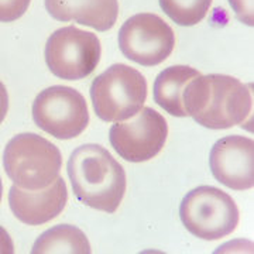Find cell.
<instances>
[{
	"label": "cell",
	"mask_w": 254,
	"mask_h": 254,
	"mask_svg": "<svg viewBox=\"0 0 254 254\" xmlns=\"http://www.w3.org/2000/svg\"><path fill=\"white\" fill-rule=\"evenodd\" d=\"M182 100L188 116L200 126L213 130L245 123L253 109L250 86L220 73L193 78L182 93Z\"/></svg>",
	"instance_id": "1"
},
{
	"label": "cell",
	"mask_w": 254,
	"mask_h": 254,
	"mask_svg": "<svg viewBox=\"0 0 254 254\" xmlns=\"http://www.w3.org/2000/svg\"><path fill=\"white\" fill-rule=\"evenodd\" d=\"M73 193L83 205L115 213L126 192L125 168L99 144H83L68 161Z\"/></svg>",
	"instance_id": "2"
},
{
	"label": "cell",
	"mask_w": 254,
	"mask_h": 254,
	"mask_svg": "<svg viewBox=\"0 0 254 254\" xmlns=\"http://www.w3.org/2000/svg\"><path fill=\"white\" fill-rule=\"evenodd\" d=\"M4 171L23 190H43L60 177L63 157L58 147L34 133H21L10 140L3 153Z\"/></svg>",
	"instance_id": "3"
},
{
	"label": "cell",
	"mask_w": 254,
	"mask_h": 254,
	"mask_svg": "<svg viewBox=\"0 0 254 254\" xmlns=\"http://www.w3.org/2000/svg\"><path fill=\"white\" fill-rule=\"evenodd\" d=\"M91 99L96 116L103 122H122L143 109L147 99V81L143 73L115 64L95 78Z\"/></svg>",
	"instance_id": "4"
},
{
	"label": "cell",
	"mask_w": 254,
	"mask_h": 254,
	"mask_svg": "<svg viewBox=\"0 0 254 254\" xmlns=\"http://www.w3.org/2000/svg\"><path fill=\"white\" fill-rule=\"evenodd\" d=\"M185 229L203 240H219L235 232L239 208L230 195L215 187H198L185 195L180 206Z\"/></svg>",
	"instance_id": "5"
},
{
	"label": "cell",
	"mask_w": 254,
	"mask_h": 254,
	"mask_svg": "<svg viewBox=\"0 0 254 254\" xmlns=\"http://www.w3.org/2000/svg\"><path fill=\"white\" fill-rule=\"evenodd\" d=\"M44 54L47 66L55 76L78 81L95 71L102 47L96 34L68 26L58 28L48 37Z\"/></svg>",
	"instance_id": "6"
},
{
	"label": "cell",
	"mask_w": 254,
	"mask_h": 254,
	"mask_svg": "<svg viewBox=\"0 0 254 254\" xmlns=\"http://www.w3.org/2000/svg\"><path fill=\"white\" fill-rule=\"evenodd\" d=\"M33 120L46 133L58 140L81 134L89 123V112L82 93L69 86H51L37 95Z\"/></svg>",
	"instance_id": "7"
},
{
	"label": "cell",
	"mask_w": 254,
	"mask_h": 254,
	"mask_svg": "<svg viewBox=\"0 0 254 254\" xmlns=\"http://www.w3.org/2000/svg\"><path fill=\"white\" fill-rule=\"evenodd\" d=\"M168 136V125L161 113L144 108L130 120L115 122L110 127L112 147L130 163H143L154 158L163 150Z\"/></svg>",
	"instance_id": "8"
},
{
	"label": "cell",
	"mask_w": 254,
	"mask_h": 254,
	"mask_svg": "<svg viewBox=\"0 0 254 254\" xmlns=\"http://www.w3.org/2000/svg\"><path fill=\"white\" fill-rule=\"evenodd\" d=\"M119 46L128 60L144 66H155L171 55L175 36L173 28L160 16L138 13L122 26Z\"/></svg>",
	"instance_id": "9"
},
{
	"label": "cell",
	"mask_w": 254,
	"mask_h": 254,
	"mask_svg": "<svg viewBox=\"0 0 254 254\" xmlns=\"http://www.w3.org/2000/svg\"><path fill=\"white\" fill-rule=\"evenodd\" d=\"M210 170L215 180L235 190L254 187V141L246 136H226L210 151Z\"/></svg>",
	"instance_id": "10"
},
{
	"label": "cell",
	"mask_w": 254,
	"mask_h": 254,
	"mask_svg": "<svg viewBox=\"0 0 254 254\" xmlns=\"http://www.w3.org/2000/svg\"><path fill=\"white\" fill-rule=\"evenodd\" d=\"M66 200V185L61 177L43 190H28L13 185L9 190L13 215L30 226H40L57 218L65 208Z\"/></svg>",
	"instance_id": "11"
},
{
	"label": "cell",
	"mask_w": 254,
	"mask_h": 254,
	"mask_svg": "<svg viewBox=\"0 0 254 254\" xmlns=\"http://www.w3.org/2000/svg\"><path fill=\"white\" fill-rule=\"evenodd\" d=\"M46 9L58 21H76L82 26L108 31L119 16L118 0H46Z\"/></svg>",
	"instance_id": "12"
},
{
	"label": "cell",
	"mask_w": 254,
	"mask_h": 254,
	"mask_svg": "<svg viewBox=\"0 0 254 254\" xmlns=\"http://www.w3.org/2000/svg\"><path fill=\"white\" fill-rule=\"evenodd\" d=\"M200 75L195 68L187 65H174L157 76L154 82V99L167 113L177 118H187L182 93L193 78Z\"/></svg>",
	"instance_id": "13"
},
{
	"label": "cell",
	"mask_w": 254,
	"mask_h": 254,
	"mask_svg": "<svg viewBox=\"0 0 254 254\" xmlns=\"http://www.w3.org/2000/svg\"><path fill=\"white\" fill-rule=\"evenodd\" d=\"M91 245L81 229L72 225H58L44 232L31 249L33 254H89Z\"/></svg>",
	"instance_id": "14"
},
{
	"label": "cell",
	"mask_w": 254,
	"mask_h": 254,
	"mask_svg": "<svg viewBox=\"0 0 254 254\" xmlns=\"http://www.w3.org/2000/svg\"><path fill=\"white\" fill-rule=\"evenodd\" d=\"M212 0H160V6L164 13L180 26H195L200 23L209 7Z\"/></svg>",
	"instance_id": "15"
},
{
	"label": "cell",
	"mask_w": 254,
	"mask_h": 254,
	"mask_svg": "<svg viewBox=\"0 0 254 254\" xmlns=\"http://www.w3.org/2000/svg\"><path fill=\"white\" fill-rule=\"evenodd\" d=\"M31 0H0V23H11L21 17Z\"/></svg>",
	"instance_id": "16"
},
{
	"label": "cell",
	"mask_w": 254,
	"mask_h": 254,
	"mask_svg": "<svg viewBox=\"0 0 254 254\" xmlns=\"http://www.w3.org/2000/svg\"><path fill=\"white\" fill-rule=\"evenodd\" d=\"M236 17L246 26H254V0H229Z\"/></svg>",
	"instance_id": "17"
},
{
	"label": "cell",
	"mask_w": 254,
	"mask_h": 254,
	"mask_svg": "<svg viewBox=\"0 0 254 254\" xmlns=\"http://www.w3.org/2000/svg\"><path fill=\"white\" fill-rule=\"evenodd\" d=\"M14 253V245L13 240L4 227L0 226V254H13Z\"/></svg>",
	"instance_id": "18"
},
{
	"label": "cell",
	"mask_w": 254,
	"mask_h": 254,
	"mask_svg": "<svg viewBox=\"0 0 254 254\" xmlns=\"http://www.w3.org/2000/svg\"><path fill=\"white\" fill-rule=\"evenodd\" d=\"M7 112H9V93L3 82L0 81V125L3 123Z\"/></svg>",
	"instance_id": "19"
},
{
	"label": "cell",
	"mask_w": 254,
	"mask_h": 254,
	"mask_svg": "<svg viewBox=\"0 0 254 254\" xmlns=\"http://www.w3.org/2000/svg\"><path fill=\"white\" fill-rule=\"evenodd\" d=\"M1 195H3V184H1V178H0V200H1Z\"/></svg>",
	"instance_id": "20"
}]
</instances>
